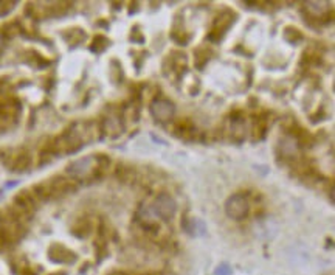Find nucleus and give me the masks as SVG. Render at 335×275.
Segmentation results:
<instances>
[{"instance_id": "f257e3e1", "label": "nucleus", "mask_w": 335, "mask_h": 275, "mask_svg": "<svg viewBox=\"0 0 335 275\" xmlns=\"http://www.w3.org/2000/svg\"><path fill=\"white\" fill-rule=\"evenodd\" d=\"M96 166H98V160H96V157L95 156H85V157L78 158V160L72 162L67 166V174H70L72 177L82 179V177L90 176L95 171Z\"/></svg>"}, {"instance_id": "f03ea898", "label": "nucleus", "mask_w": 335, "mask_h": 275, "mask_svg": "<svg viewBox=\"0 0 335 275\" xmlns=\"http://www.w3.org/2000/svg\"><path fill=\"white\" fill-rule=\"evenodd\" d=\"M176 210H177L176 200L172 199L169 195H158L154 200V204H152V213L157 218L165 219V221H168L174 216Z\"/></svg>"}, {"instance_id": "7ed1b4c3", "label": "nucleus", "mask_w": 335, "mask_h": 275, "mask_svg": "<svg viewBox=\"0 0 335 275\" xmlns=\"http://www.w3.org/2000/svg\"><path fill=\"white\" fill-rule=\"evenodd\" d=\"M248 210H250V205H248L247 199L241 195H233L231 197H228L225 204V211L228 218L234 219V221H241L248 215Z\"/></svg>"}, {"instance_id": "20e7f679", "label": "nucleus", "mask_w": 335, "mask_h": 275, "mask_svg": "<svg viewBox=\"0 0 335 275\" xmlns=\"http://www.w3.org/2000/svg\"><path fill=\"white\" fill-rule=\"evenodd\" d=\"M150 112H152L154 118L157 121H169L176 114V106L172 104L169 100H155L150 106Z\"/></svg>"}, {"instance_id": "39448f33", "label": "nucleus", "mask_w": 335, "mask_h": 275, "mask_svg": "<svg viewBox=\"0 0 335 275\" xmlns=\"http://www.w3.org/2000/svg\"><path fill=\"white\" fill-rule=\"evenodd\" d=\"M50 258L56 263H72L76 260V257H74L69 249L62 246H53L50 249Z\"/></svg>"}, {"instance_id": "423d86ee", "label": "nucleus", "mask_w": 335, "mask_h": 275, "mask_svg": "<svg viewBox=\"0 0 335 275\" xmlns=\"http://www.w3.org/2000/svg\"><path fill=\"white\" fill-rule=\"evenodd\" d=\"M306 11L312 16H321L329 11L328 2H306Z\"/></svg>"}, {"instance_id": "0eeeda50", "label": "nucleus", "mask_w": 335, "mask_h": 275, "mask_svg": "<svg viewBox=\"0 0 335 275\" xmlns=\"http://www.w3.org/2000/svg\"><path fill=\"white\" fill-rule=\"evenodd\" d=\"M281 150H283V154L292 157V156H295L298 153V143L295 139H284L283 145H281Z\"/></svg>"}, {"instance_id": "6e6552de", "label": "nucleus", "mask_w": 335, "mask_h": 275, "mask_svg": "<svg viewBox=\"0 0 335 275\" xmlns=\"http://www.w3.org/2000/svg\"><path fill=\"white\" fill-rule=\"evenodd\" d=\"M231 274V269L228 264H221V266L216 269V275H230Z\"/></svg>"}, {"instance_id": "1a4fd4ad", "label": "nucleus", "mask_w": 335, "mask_h": 275, "mask_svg": "<svg viewBox=\"0 0 335 275\" xmlns=\"http://www.w3.org/2000/svg\"><path fill=\"white\" fill-rule=\"evenodd\" d=\"M2 47H3V38L0 36V50H2Z\"/></svg>"}]
</instances>
